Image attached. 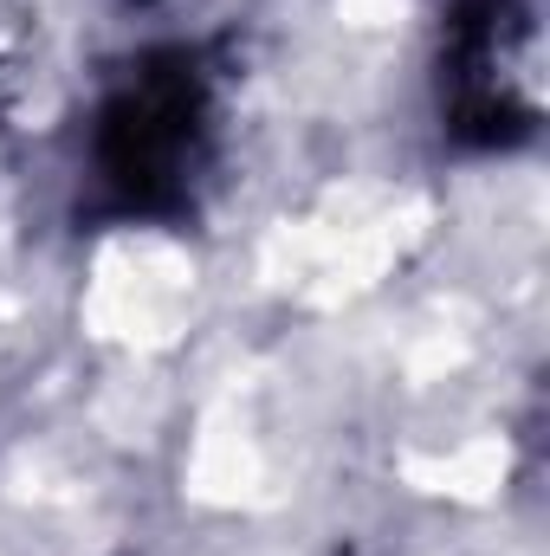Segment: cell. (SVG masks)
I'll return each instance as SVG.
<instances>
[{
	"label": "cell",
	"mask_w": 550,
	"mask_h": 556,
	"mask_svg": "<svg viewBox=\"0 0 550 556\" xmlns=\"http://www.w3.org/2000/svg\"><path fill=\"white\" fill-rule=\"evenodd\" d=\"M208 155H214V85L188 46L142 52L98 98L85 168L111 220L188 214Z\"/></svg>",
	"instance_id": "1"
},
{
	"label": "cell",
	"mask_w": 550,
	"mask_h": 556,
	"mask_svg": "<svg viewBox=\"0 0 550 556\" xmlns=\"http://www.w3.org/2000/svg\"><path fill=\"white\" fill-rule=\"evenodd\" d=\"M447 117L479 149H512L538 130L525 0H447Z\"/></svg>",
	"instance_id": "2"
}]
</instances>
